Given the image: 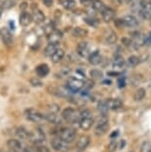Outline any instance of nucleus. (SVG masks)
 Here are the masks:
<instances>
[{
  "label": "nucleus",
  "instance_id": "obj_13",
  "mask_svg": "<svg viewBox=\"0 0 151 152\" xmlns=\"http://www.w3.org/2000/svg\"><path fill=\"white\" fill-rule=\"evenodd\" d=\"M115 11L110 7H105L101 11V18L104 22H110L115 18Z\"/></svg>",
  "mask_w": 151,
  "mask_h": 152
},
{
  "label": "nucleus",
  "instance_id": "obj_39",
  "mask_svg": "<svg viewBox=\"0 0 151 152\" xmlns=\"http://www.w3.org/2000/svg\"><path fill=\"white\" fill-rule=\"evenodd\" d=\"M90 77L93 78V79H101V78H102V72L99 71V70H96V69L90 71Z\"/></svg>",
  "mask_w": 151,
  "mask_h": 152
},
{
  "label": "nucleus",
  "instance_id": "obj_32",
  "mask_svg": "<svg viewBox=\"0 0 151 152\" xmlns=\"http://www.w3.org/2000/svg\"><path fill=\"white\" fill-rule=\"evenodd\" d=\"M71 72H72L71 68H69V67H63L61 70L58 72L57 76L60 77V78H64V77H68V76H69V75L71 74Z\"/></svg>",
  "mask_w": 151,
  "mask_h": 152
},
{
  "label": "nucleus",
  "instance_id": "obj_18",
  "mask_svg": "<svg viewBox=\"0 0 151 152\" xmlns=\"http://www.w3.org/2000/svg\"><path fill=\"white\" fill-rule=\"evenodd\" d=\"M90 142V139L89 136H87V135L81 136L80 139L78 140V142H77V148H78L80 151H84L85 149L89 146Z\"/></svg>",
  "mask_w": 151,
  "mask_h": 152
},
{
  "label": "nucleus",
  "instance_id": "obj_35",
  "mask_svg": "<svg viewBox=\"0 0 151 152\" xmlns=\"http://www.w3.org/2000/svg\"><path fill=\"white\" fill-rule=\"evenodd\" d=\"M14 5H15V1L14 0H4L1 4V8L2 9H10L12 8Z\"/></svg>",
  "mask_w": 151,
  "mask_h": 152
},
{
  "label": "nucleus",
  "instance_id": "obj_11",
  "mask_svg": "<svg viewBox=\"0 0 151 152\" xmlns=\"http://www.w3.org/2000/svg\"><path fill=\"white\" fill-rule=\"evenodd\" d=\"M93 123H95V121H93L92 116L81 117V119H80V121H79V126L82 128V130L87 131V130H90V128H92Z\"/></svg>",
  "mask_w": 151,
  "mask_h": 152
},
{
  "label": "nucleus",
  "instance_id": "obj_44",
  "mask_svg": "<svg viewBox=\"0 0 151 152\" xmlns=\"http://www.w3.org/2000/svg\"><path fill=\"white\" fill-rule=\"evenodd\" d=\"M115 24L118 28H121V27L125 26V25H124V22H123V19H116L115 21Z\"/></svg>",
  "mask_w": 151,
  "mask_h": 152
},
{
  "label": "nucleus",
  "instance_id": "obj_50",
  "mask_svg": "<svg viewBox=\"0 0 151 152\" xmlns=\"http://www.w3.org/2000/svg\"><path fill=\"white\" fill-rule=\"evenodd\" d=\"M107 75H109V76H112V77H115V76H118L119 73L118 72H109Z\"/></svg>",
  "mask_w": 151,
  "mask_h": 152
},
{
  "label": "nucleus",
  "instance_id": "obj_52",
  "mask_svg": "<svg viewBox=\"0 0 151 152\" xmlns=\"http://www.w3.org/2000/svg\"><path fill=\"white\" fill-rule=\"evenodd\" d=\"M124 1L127 2V3H129V4H133V3H134L135 0H124Z\"/></svg>",
  "mask_w": 151,
  "mask_h": 152
},
{
  "label": "nucleus",
  "instance_id": "obj_48",
  "mask_svg": "<svg viewBox=\"0 0 151 152\" xmlns=\"http://www.w3.org/2000/svg\"><path fill=\"white\" fill-rule=\"evenodd\" d=\"M20 7H21L22 11H26V8L28 7V4L26 3V2H22L21 5H20Z\"/></svg>",
  "mask_w": 151,
  "mask_h": 152
},
{
  "label": "nucleus",
  "instance_id": "obj_42",
  "mask_svg": "<svg viewBox=\"0 0 151 152\" xmlns=\"http://www.w3.org/2000/svg\"><path fill=\"white\" fill-rule=\"evenodd\" d=\"M85 22L90 25V26H93V27H96L98 25V21L96 19H93V18H87L85 19Z\"/></svg>",
  "mask_w": 151,
  "mask_h": 152
},
{
  "label": "nucleus",
  "instance_id": "obj_1",
  "mask_svg": "<svg viewBox=\"0 0 151 152\" xmlns=\"http://www.w3.org/2000/svg\"><path fill=\"white\" fill-rule=\"evenodd\" d=\"M62 117L66 121L70 123H79L80 119H81V114L78 110H76L73 107H67L63 110Z\"/></svg>",
  "mask_w": 151,
  "mask_h": 152
},
{
  "label": "nucleus",
  "instance_id": "obj_7",
  "mask_svg": "<svg viewBox=\"0 0 151 152\" xmlns=\"http://www.w3.org/2000/svg\"><path fill=\"white\" fill-rule=\"evenodd\" d=\"M0 36H1L2 41H3L4 45L6 46L7 48H10L11 46L13 45V36L7 28L4 27L0 30Z\"/></svg>",
  "mask_w": 151,
  "mask_h": 152
},
{
  "label": "nucleus",
  "instance_id": "obj_56",
  "mask_svg": "<svg viewBox=\"0 0 151 152\" xmlns=\"http://www.w3.org/2000/svg\"><path fill=\"white\" fill-rule=\"evenodd\" d=\"M150 22H151V19H150Z\"/></svg>",
  "mask_w": 151,
  "mask_h": 152
},
{
  "label": "nucleus",
  "instance_id": "obj_45",
  "mask_svg": "<svg viewBox=\"0 0 151 152\" xmlns=\"http://www.w3.org/2000/svg\"><path fill=\"white\" fill-rule=\"evenodd\" d=\"M93 0H80L81 4H82L84 6H90V5L93 4Z\"/></svg>",
  "mask_w": 151,
  "mask_h": 152
},
{
  "label": "nucleus",
  "instance_id": "obj_9",
  "mask_svg": "<svg viewBox=\"0 0 151 152\" xmlns=\"http://www.w3.org/2000/svg\"><path fill=\"white\" fill-rule=\"evenodd\" d=\"M140 14L144 19H151V3L148 1H142L140 4Z\"/></svg>",
  "mask_w": 151,
  "mask_h": 152
},
{
  "label": "nucleus",
  "instance_id": "obj_5",
  "mask_svg": "<svg viewBox=\"0 0 151 152\" xmlns=\"http://www.w3.org/2000/svg\"><path fill=\"white\" fill-rule=\"evenodd\" d=\"M59 137L61 139H63L64 141H66L68 143H71L73 142L74 140L76 139V130L73 129L71 127H65V128H62L61 130L59 131Z\"/></svg>",
  "mask_w": 151,
  "mask_h": 152
},
{
  "label": "nucleus",
  "instance_id": "obj_15",
  "mask_svg": "<svg viewBox=\"0 0 151 152\" xmlns=\"http://www.w3.org/2000/svg\"><path fill=\"white\" fill-rule=\"evenodd\" d=\"M107 105L109 107V110H119L122 107V102L118 99H109L107 100H105Z\"/></svg>",
  "mask_w": 151,
  "mask_h": 152
},
{
  "label": "nucleus",
  "instance_id": "obj_28",
  "mask_svg": "<svg viewBox=\"0 0 151 152\" xmlns=\"http://www.w3.org/2000/svg\"><path fill=\"white\" fill-rule=\"evenodd\" d=\"M145 96H146V91H145V88H140L135 91L133 99H134L135 102H141V100L145 97Z\"/></svg>",
  "mask_w": 151,
  "mask_h": 152
},
{
  "label": "nucleus",
  "instance_id": "obj_34",
  "mask_svg": "<svg viewBox=\"0 0 151 152\" xmlns=\"http://www.w3.org/2000/svg\"><path fill=\"white\" fill-rule=\"evenodd\" d=\"M98 110L101 113V114H107V110H109V107L107 105V102H101L98 104Z\"/></svg>",
  "mask_w": 151,
  "mask_h": 152
},
{
  "label": "nucleus",
  "instance_id": "obj_4",
  "mask_svg": "<svg viewBox=\"0 0 151 152\" xmlns=\"http://www.w3.org/2000/svg\"><path fill=\"white\" fill-rule=\"evenodd\" d=\"M84 81L78 78H69L67 81V88L72 93H78L84 88Z\"/></svg>",
  "mask_w": 151,
  "mask_h": 152
},
{
  "label": "nucleus",
  "instance_id": "obj_21",
  "mask_svg": "<svg viewBox=\"0 0 151 152\" xmlns=\"http://www.w3.org/2000/svg\"><path fill=\"white\" fill-rule=\"evenodd\" d=\"M64 57H65V51L63 50V49L59 48L50 58H51V61H52L54 64H58V63H60L64 59Z\"/></svg>",
  "mask_w": 151,
  "mask_h": 152
},
{
  "label": "nucleus",
  "instance_id": "obj_49",
  "mask_svg": "<svg viewBox=\"0 0 151 152\" xmlns=\"http://www.w3.org/2000/svg\"><path fill=\"white\" fill-rule=\"evenodd\" d=\"M84 87H88V90H89V88H93V81H92V82H88L87 84H85Z\"/></svg>",
  "mask_w": 151,
  "mask_h": 152
},
{
  "label": "nucleus",
  "instance_id": "obj_27",
  "mask_svg": "<svg viewBox=\"0 0 151 152\" xmlns=\"http://www.w3.org/2000/svg\"><path fill=\"white\" fill-rule=\"evenodd\" d=\"M117 41V35L115 32H109V35L105 36L104 43L107 45H112Z\"/></svg>",
  "mask_w": 151,
  "mask_h": 152
},
{
  "label": "nucleus",
  "instance_id": "obj_17",
  "mask_svg": "<svg viewBox=\"0 0 151 152\" xmlns=\"http://www.w3.org/2000/svg\"><path fill=\"white\" fill-rule=\"evenodd\" d=\"M88 59H89L90 64H92L93 66H96L101 62L102 57L101 55V53H99V51H95V52L90 53V55L88 56Z\"/></svg>",
  "mask_w": 151,
  "mask_h": 152
},
{
  "label": "nucleus",
  "instance_id": "obj_31",
  "mask_svg": "<svg viewBox=\"0 0 151 152\" xmlns=\"http://www.w3.org/2000/svg\"><path fill=\"white\" fill-rule=\"evenodd\" d=\"M47 110H49L50 113H58L60 110H61V107L59 104H55V102H52V104L47 105Z\"/></svg>",
  "mask_w": 151,
  "mask_h": 152
},
{
  "label": "nucleus",
  "instance_id": "obj_53",
  "mask_svg": "<svg viewBox=\"0 0 151 152\" xmlns=\"http://www.w3.org/2000/svg\"><path fill=\"white\" fill-rule=\"evenodd\" d=\"M102 83H104V85H110V84H112V82H110V81H104Z\"/></svg>",
  "mask_w": 151,
  "mask_h": 152
},
{
  "label": "nucleus",
  "instance_id": "obj_54",
  "mask_svg": "<svg viewBox=\"0 0 151 152\" xmlns=\"http://www.w3.org/2000/svg\"><path fill=\"white\" fill-rule=\"evenodd\" d=\"M2 10H3V9L0 7V18H1V16H2Z\"/></svg>",
  "mask_w": 151,
  "mask_h": 152
},
{
  "label": "nucleus",
  "instance_id": "obj_41",
  "mask_svg": "<svg viewBox=\"0 0 151 152\" xmlns=\"http://www.w3.org/2000/svg\"><path fill=\"white\" fill-rule=\"evenodd\" d=\"M37 148V152H50V149L47 146L40 144V145H35Z\"/></svg>",
  "mask_w": 151,
  "mask_h": 152
},
{
  "label": "nucleus",
  "instance_id": "obj_22",
  "mask_svg": "<svg viewBox=\"0 0 151 152\" xmlns=\"http://www.w3.org/2000/svg\"><path fill=\"white\" fill-rule=\"evenodd\" d=\"M123 22H124V25L127 27H130V28H133V27H136L138 25V20L135 18L134 16L132 15H127L125 16L123 18Z\"/></svg>",
  "mask_w": 151,
  "mask_h": 152
},
{
  "label": "nucleus",
  "instance_id": "obj_29",
  "mask_svg": "<svg viewBox=\"0 0 151 152\" xmlns=\"http://www.w3.org/2000/svg\"><path fill=\"white\" fill-rule=\"evenodd\" d=\"M61 3L63 5V7L67 10H72L76 7L75 0H61Z\"/></svg>",
  "mask_w": 151,
  "mask_h": 152
},
{
  "label": "nucleus",
  "instance_id": "obj_26",
  "mask_svg": "<svg viewBox=\"0 0 151 152\" xmlns=\"http://www.w3.org/2000/svg\"><path fill=\"white\" fill-rule=\"evenodd\" d=\"M45 119L51 123H54V124H62V118L59 115H57V113H49L45 115Z\"/></svg>",
  "mask_w": 151,
  "mask_h": 152
},
{
  "label": "nucleus",
  "instance_id": "obj_12",
  "mask_svg": "<svg viewBox=\"0 0 151 152\" xmlns=\"http://www.w3.org/2000/svg\"><path fill=\"white\" fill-rule=\"evenodd\" d=\"M32 21H33L32 15H31L30 13H28L27 11H22V13L20 14V17H19L20 25L23 27H27L31 24Z\"/></svg>",
  "mask_w": 151,
  "mask_h": 152
},
{
  "label": "nucleus",
  "instance_id": "obj_3",
  "mask_svg": "<svg viewBox=\"0 0 151 152\" xmlns=\"http://www.w3.org/2000/svg\"><path fill=\"white\" fill-rule=\"evenodd\" d=\"M29 140H31L35 145H40L46 141V135H45L44 131L38 127L35 130L30 131Z\"/></svg>",
  "mask_w": 151,
  "mask_h": 152
},
{
  "label": "nucleus",
  "instance_id": "obj_33",
  "mask_svg": "<svg viewBox=\"0 0 151 152\" xmlns=\"http://www.w3.org/2000/svg\"><path fill=\"white\" fill-rule=\"evenodd\" d=\"M139 64V58L136 56H130L129 58L127 59V65L129 67H136Z\"/></svg>",
  "mask_w": 151,
  "mask_h": 152
},
{
  "label": "nucleus",
  "instance_id": "obj_40",
  "mask_svg": "<svg viewBox=\"0 0 151 152\" xmlns=\"http://www.w3.org/2000/svg\"><path fill=\"white\" fill-rule=\"evenodd\" d=\"M117 147H118V143L116 141H112L107 147V152H115V150L117 149Z\"/></svg>",
  "mask_w": 151,
  "mask_h": 152
},
{
  "label": "nucleus",
  "instance_id": "obj_20",
  "mask_svg": "<svg viewBox=\"0 0 151 152\" xmlns=\"http://www.w3.org/2000/svg\"><path fill=\"white\" fill-rule=\"evenodd\" d=\"M109 122L101 123V124H96V128H95V134L96 136H101L107 133V131L109 130Z\"/></svg>",
  "mask_w": 151,
  "mask_h": 152
},
{
  "label": "nucleus",
  "instance_id": "obj_37",
  "mask_svg": "<svg viewBox=\"0 0 151 152\" xmlns=\"http://www.w3.org/2000/svg\"><path fill=\"white\" fill-rule=\"evenodd\" d=\"M30 85L34 88H40L43 86V82L39 78H36L35 77V78L30 79Z\"/></svg>",
  "mask_w": 151,
  "mask_h": 152
},
{
  "label": "nucleus",
  "instance_id": "obj_55",
  "mask_svg": "<svg viewBox=\"0 0 151 152\" xmlns=\"http://www.w3.org/2000/svg\"><path fill=\"white\" fill-rule=\"evenodd\" d=\"M0 3H1V0H0Z\"/></svg>",
  "mask_w": 151,
  "mask_h": 152
},
{
  "label": "nucleus",
  "instance_id": "obj_14",
  "mask_svg": "<svg viewBox=\"0 0 151 152\" xmlns=\"http://www.w3.org/2000/svg\"><path fill=\"white\" fill-rule=\"evenodd\" d=\"M36 74L39 78H45L48 76V74L50 73L49 66L46 64H40L36 67Z\"/></svg>",
  "mask_w": 151,
  "mask_h": 152
},
{
  "label": "nucleus",
  "instance_id": "obj_47",
  "mask_svg": "<svg viewBox=\"0 0 151 152\" xmlns=\"http://www.w3.org/2000/svg\"><path fill=\"white\" fill-rule=\"evenodd\" d=\"M125 86V81H124V79H119L118 80V87L119 88H123Z\"/></svg>",
  "mask_w": 151,
  "mask_h": 152
},
{
  "label": "nucleus",
  "instance_id": "obj_16",
  "mask_svg": "<svg viewBox=\"0 0 151 152\" xmlns=\"http://www.w3.org/2000/svg\"><path fill=\"white\" fill-rule=\"evenodd\" d=\"M62 37H63V34H62L61 31L55 29L52 33L50 34V35L47 36V38H48V41H49V43H55V44H59L60 41H61V39H62Z\"/></svg>",
  "mask_w": 151,
  "mask_h": 152
},
{
  "label": "nucleus",
  "instance_id": "obj_10",
  "mask_svg": "<svg viewBox=\"0 0 151 152\" xmlns=\"http://www.w3.org/2000/svg\"><path fill=\"white\" fill-rule=\"evenodd\" d=\"M90 47H89V44L87 42L82 41V42H80L78 46H77V53H78L79 56L82 57V58H85L90 55Z\"/></svg>",
  "mask_w": 151,
  "mask_h": 152
},
{
  "label": "nucleus",
  "instance_id": "obj_43",
  "mask_svg": "<svg viewBox=\"0 0 151 152\" xmlns=\"http://www.w3.org/2000/svg\"><path fill=\"white\" fill-rule=\"evenodd\" d=\"M81 114V117H89V116H92V113L89 110H85L80 113Z\"/></svg>",
  "mask_w": 151,
  "mask_h": 152
},
{
  "label": "nucleus",
  "instance_id": "obj_38",
  "mask_svg": "<svg viewBox=\"0 0 151 152\" xmlns=\"http://www.w3.org/2000/svg\"><path fill=\"white\" fill-rule=\"evenodd\" d=\"M140 152H151V142L150 141H144L141 144Z\"/></svg>",
  "mask_w": 151,
  "mask_h": 152
},
{
  "label": "nucleus",
  "instance_id": "obj_6",
  "mask_svg": "<svg viewBox=\"0 0 151 152\" xmlns=\"http://www.w3.org/2000/svg\"><path fill=\"white\" fill-rule=\"evenodd\" d=\"M51 145H52L53 149H55V150L58 152H68L70 150L69 143L64 141V140L61 139L60 137L54 138L52 140V142H51Z\"/></svg>",
  "mask_w": 151,
  "mask_h": 152
},
{
  "label": "nucleus",
  "instance_id": "obj_2",
  "mask_svg": "<svg viewBox=\"0 0 151 152\" xmlns=\"http://www.w3.org/2000/svg\"><path fill=\"white\" fill-rule=\"evenodd\" d=\"M25 116H26V118L28 120H30V121L32 122H41L42 120L45 119V115L43 114L42 113H40L39 110H35V108L33 107H30V108H27L26 110H25Z\"/></svg>",
  "mask_w": 151,
  "mask_h": 152
},
{
  "label": "nucleus",
  "instance_id": "obj_23",
  "mask_svg": "<svg viewBox=\"0 0 151 152\" xmlns=\"http://www.w3.org/2000/svg\"><path fill=\"white\" fill-rule=\"evenodd\" d=\"M58 49H59V44H55V43H49V44L46 46L45 50H44L45 56L51 57L57 50H58Z\"/></svg>",
  "mask_w": 151,
  "mask_h": 152
},
{
  "label": "nucleus",
  "instance_id": "obj_51",
  "mask_svg": "<svg viewBox=\"0 0 151 152\" xmlns=\"http://www.w3.org/2000/svg\"><path fill=\"white\" fill-rule=\"evenodd\" d=\"M117 135H118V130H115V131H113L112 134H110V138L113 139L115 137H116Z\"/></svg>",
  "mask_w": 151,
  "mask_h": 152
},
{
  "label": "nucleus",
  "instance_id": "obj_25",
  "mask_svg": "<svg viewBox=\"0 0 151 152\" xmlns=\"http://www.w3.org/2000/svg\"><path fill=\"white\" fill-rule=\"evenodd\" d=\"M72 35L76 38H84L88 36V30L82 27H76L72 30Z\"/></svg>",
  "mask_w": 151,
  "mask_h": 152
},
{
  "label": "nucleus",
  "instance_id": "obj_36",
  "mask_svg": "<svg viewBox=\"0 0 151 152\" xmlns=\"http://www.w3.org/2000/svg\"><path fill=\"white\" fill-rule=\"evenodd\" d=\"M55 29H56V28H55V25H54V23L50 22V23H48L46 26L44 27V33L48 36V35H50V34L52 33Z\"/></svg>",
  "mask_w": 151,
  "mask_h": 152
},
{
  "label": "nucleus",
  "instance_id": "obj_24",
  "mask_svg": "<svg viewBox=\"0 0 151 152\" xmlns=\"http://www.w3.org/2000/svg\"><path fill=\"white\" fill-rule=\"evenodd\" d=\"M15 134H16V136L18 137V138L26 140V139H29L30 131H28L27 129H25L24 127H18V128H16Z\"/></svg>",
  "mask_w": 151,
  "mask_h": 152
},
{
  "label": "nucleus",
  "instance_id": "obj_30",
  "mask_svg": "<svg viewBox=\"0 0 151 152\" xmlns=\"http://www.w3.org/2000/svg\"><path fill=\"white\" fill-rule=\"evenodd\" d=\"M92 6L93 7V9L96 11H99V12H101L105 8V5L104 4V2H102L101 0H93Z\"/></svg>",
  "mask_w": 151,
  "mask_h": 152
},
{
  "label": "nucleus",
  "instance_id": "obj_8",
  "mask_svg": "<svg viewBox=\"0 0 151 152\" xmlns=\"http://www.w3.org/2000/svg\"><path fill=\"white\" fill-rule=\"evenodd\" d=\"M32 12L33 13L31 14V15H32V19L35 23H37V24H41V23L45 21L46 17H45L44 13L39 9L37 5H35V4L32 5Z\"/></svg>",
  "mask_w": 151,
  "mask_h": 152
},
{
  "label": "nucleus",
  "instance_id": "obj_19",
  "mask_svg": "<svg viewBox=\"0 0 151 152\" xmlns=\"http://www.w3.org/2000/svg\"><path fill=\"white\" fill-rule=\"evenodd\" d=\"M7 146L15 152H20L23 149L22 143L18 139H9L7 141Z\"/></svg>",
  "mask_w": 151,
  "mask_h": 152
},
{
  "label": "nucleus",
  "instance_id": "obj_46",
  "mask_svg": "<svg viewBox=\"0 0 151 152\" xmlns=\"http://www.w3.org/2000/svg\"><path fill=\"white\" fill-rule=\"evenodd\" d=\"M43 3L46 7H51L54 4V0H43Z\"/></svg>",
  "mask_w": 151,
  "mask_h": 152
}]
</instances>
